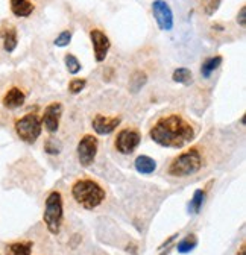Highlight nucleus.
I'll list each match as a JSON object with an SVG mask.
<instances>
[{"label": "nucleus", "mask_w": 246, "mask_h": 255, "mask_svg": "<svg viewBox=\"0 0 246 255\" xmlns=\"http://www.w3.org/2000/svg\"><path fill=\"white\" fill-rule=\"evenodd\" d=\"M195 135V128L179 114H169L158 119L149 131L153 143L167 149H181L189 144Z\"/></svg>", "instance_id": "1"}, {"label": "nucleus", "mask_w": 246, "mask_h": 255, "mask_svg": "<svg viewBox=\"0 0 246 255\" xmlns=\"http://www.w3.org/2000/svg\"><path fill=\"white\" fill-rule=\"evenodd\" d=\"M72 196L82 208L95 210L105 201L107 193L102 185L93 179H78L72 185Z\"/></svg>", "instance_id": "2"}, {"label": "nucleus", "mask_w": 246, "mask_h": 255, "mask_svg": "<svg viewBox=\"0 0 246 255\" xmlns=\"http://www.w3.org/2000/svg\"><path fill=\"white\" fill-rule=\"evenodd\" d=\"M201 169H202V155L196 147H192L172 159L167 173L175 178H186L198 173Z\"/></svg>", "instance_id": "3"}, {"label": "nucleus", "mask_w": 246, "mask_h": 255, "mask_svg": "<svg viewBox=\"0 0 246 255\" xmlns=\"http://www.w3.org/2000/svg\"><path fill=\"white\" fill-rule=\"evenodd\" d=\"M43 220L47 231L52 236H58L63 228L64 222V207H63V195L59 191H50L49 196L46 198Z\"/></svg>", "instance_id": "4"}, {"label": "nucleus", "mask_w": 246, "mask_h": 255, "mask_svg": "<svg viewBox=\"0 0 246 255\" xmlns=\"http://www.w3.org/2000/svg\"><path fill=\"white\" fill-rule=\"evenodd\" d=\"M14 128H15V132L20 137V140H23L24 143L32 144L41 135L43 123L37 114H26L15 122Z\"/></svg>", "instance_id": "5"}, {"label": "nucleus", "mask_w": 246, "mask_h": 255, "mask_svg": "<svg viewBox=\"0 0 246 255\" xmlns=\"http://www.w3.org/2000/svg\"><path fill=\"white\" fill-rule=\"evenodd\" d=\"M98 149H99V141L95 135L91 134H85L79 143H78V159H79V164L82 167H90L96 161V156H98Z\"/></svg>", "instance_id": "6"}, {"label": "nucleus", "mask_w": 246, "mask_h": 255, "mask_svg": "<svg viewBox=\"0 0 246 255\" xmlns=\"http://www.w3.org/2000/svg\"><path fill=\"white\" fill-rule=\"evenodd\" d=\"M140 143H141L140 132L126 128V129L119 131L114 146H116L117 152H120L122 155H131L132 152H135V149L140 146Z\"/></svg>", "instance_id": "7"}, {"label": "nucleus", "mask_w": 246, "mask_h": 255, "mask_svg": "<svg viewBox=\"0 0 246 255\" xmlns=\"http://www.w3.org/2000/svg\"><path fill=\"white\" fill-rule=\"evenodd\" d=\"M152 14L161 30H172L173 12L167 2H164V0H155V2L152 3Z\"/></svg>", "instance_id": "8"}, {"label": "nucleus", "mask_w": 246, "mask_h": 255, "mask_svg": "<svg viewBox=\"0 0 246 255\" xmlns=\"http://www.w3.org/2000/svg\"><path fill=\"white\" fill-rule=\"evenodd\" d=\"M90 40H91V44H93L95 59L98 62H104L111 49V41H110L108 35L101 29H93L90 32Z\"/></svg>", "instance_id": "9"}, {"label": "nucleus", "mask_w": 246, "mask_h": 255, "mask_svg": "<svg viewBox=\"0 0 246 255\" xmlns=\"http://www.w3.org/2000/svg\"><path fill=\"white\" fill-rule=\"evenodd\" d=\"M61 116H63V105L61 102H52L44 108L43 117H41V123L46 128V131L50 134H55L59 128V122H61Z\"/></svg>", "instance_id": "10"}, {"label": "nucleus", "mask_w": 246, "mask_h": 255, "mask_svg": "<svg viewBox=\"0 0 246 255\" xmlns=\"http://www.w3.org/2000/svg\"><path fill=\"white\" fill-rule=\"evenodd\" d=\"M122 117L120 116H104V114H96L91 120V126L93 131L98 135H108L117 129V126L120 125Z\"/></svg>", "instance_id": "11"}, {"label": "nucleus", "mask_w": 246, "mask_h": 255, "mask_svg": "<svg viewBox=\"0 0 246 255\" xmlns=\"http://www.w3.org/2000/svg\"><path fill=\"white\" fill-rule=\"evenodd\" d=\"M24 101H26L24 93H23L20 88L12 87V88H9V90L6 91V94H5V98H3V105H5V108H8V110H15V108L23 107Z\"/></svg>", "instance_id": "12"}, {"label": "nucleus", "mask_w": 246, "mask_h": 255, "mask_svg": "<svg viewBox=\"0 0 246 255\" xmlns=\"http://www.w3.org/2000/svg\"><path fill=\"white\" fill-rule=\"evenodd\" d=\"M134 167L140 175H150L157 169V161L153 158L147 156V155H140V156L135 158Z\"/></svg>", "instance_id": "13"}, {"label": "nucleus", "mask_w": 246, "mask_h": 255, "mask_svg": "<svg viewBox=\"0 0 246 255\" xmlns=\"http://www.w3.org/2000/svg\"><path fill=\"white\" fill-rule=\"evenodd\" d=\"M0 37L3 38V47L6 52H14L15 47H17V30L14 26L8 24L5 27H2V30H0Z\"/></svg>", "instance_id": "14"}, {"label": "nucleus", "mask_w": 246, "mask_h": 255, "mask_svg": "<svg viewBox=\"0 0 246 255\" xmlns=\"http://www.w3.org/2000/svg\"><path fill=\"white\" fill-rule=\"evenodd\" d=\"M222 61H224V59H222L221 55L207 58V59L202 62V66H201V73H202V76H204V78H210L213 72H216V70L221 67Z\"/></svg>", "instance_id": "15"}, {"label": "nucleus", "mask_w": 246, "mask_h": 255, "mask_svg": "<svg viewBox=\"0 0 246 255\" xmlns=\"http://www.w3.org/2000/svg\"><path fill=\"white\" fill-rule=\"evenodd\" d=\"M11 11L17 17H29L34 12V5L29 0H21V2H11Z\"/></svg>", "instance_id": "16"}, {"label": "nucleus", "mask_w": 246, "mask_h": 255, "mask_svg": "<svg viewBox=\"0 0 246 255\" xmlns=\"http://www.w3.org/2000/svg\"><path fill=\"white\" fill-rule=\"evenodd\" d=\"M32 243L30 242H17L6 246V255H30Z\"/></svg>", "instance_id": "17"}, {"label": "nucleus", "mask_w": 246, "mask_h": 255, "mask_svg": "<svg viewBox=\"0 0 246 255\" xmlns=\"http://www.w3.org/2000/svg\"><path fill=\"white\" fill-rule=\"evenodd\" d=\"M172 79L176 84H182V85H190L193 82V73L190 69L187 67H178L173 73H172Z\"/></svg>", "instance_id": "18"}, {"label": "nucleus", "mask_w": 246, "mask_h": 255, "mask_svg": "<svg viewBox=\"0 0 246 255\" xmlns=\"http://www.w3.org/2000/svg\"><path fill=\"white\" fill-rule=\"evenodd\" d=\"M147 82V75L141 70H137L132 73L131 79H129V91L131 93H138Z\"/></svg>", "instance_id": "19"}, {"label": "nucleus", "mask_w": 246, "mask_h": 255, "mask_svg": "<svg viewBox=\"0 0 246 255\" xmlns=\"http://www.w3.org/2000/svg\"><path fill=\"white\" fill-rule=\"evenodd\" d=\"M196 246H198V237H196L195 234H189L187 237H184V239L178 243L176 251H178L179 254H189V252H192Z\"/></svg>", "instance_id": "20"}, {"label": "nucleus", "mask_w": 246, "mask_h": 255, "mask_svg": "<svg viewBox=\"0 0 246 255\" xmlns=\"http://www.w3.org/2000/svg\"><path fill=\"white\" fill-rule=\"evenodd\" d=\"M204 201H205V191L201 190V188L196 190L193 193V198H192L190 204H189V211L192 214H198L201 211L202 205H204Z\"/></svg>", "instance_id": "21"}, {"label": "nucleus", "mask_w": 246, "mask_h": 255, "mask_svg": "<svg viewBox=\"0 0 246 255\" xmlns=\"http://www.w3.org/2000/svg\"><path fill=\"white\" fill-rule=\"evenodd\" d=\"M64 62H66V67H67V70H69L70 75H76L82 69V66H81V62L78 61V58L75 55H72V53H67L66 55Z\"/></svg>", "instance_id": "22"}, {"label": "nucleus", "mask_w": 246, "mask_h": 255, "mask_svg": "<svg viewBox=\"0 0 246 255\" xmlns=\"http://www.w3.org/2000/svg\"><path fill=\"white\" fill-rule=\"evenodd\" d=\"M221 3H222V0H204L202 6H204L205 14H207L208 17H211V15H214V14L218 12Z\"/></svg>", "instance_id": "23"}, {"label": "nucleus", "mask_w": 246, "mask_h": 255, "mask_svg": "<svg viewBox=\"0 0 246 255\" xmlns=\"http://www.w3.org/2000/svg\"><path fill=\"white\" fill-rule=\"evenodd\" d=\"M63 149V144H61L56 138H47L46 143H44V150L49 153V155H58Z\"/></svg>", "instance_id": "24"}, {"label": "nucleus", "mask_w": 246, "mask_h": 255, "mask_svg": "<svg viewBox=\"0 0 246 255\" xmlns=\"http://www.w3.org/2000/svg\"><path fill=\"white\" fill-rule=\"evenodd\" d=\"M87 85V79H82V78H75L69 82V91L72 94H79L81 91H84Z\"/></svg>", "instance_id": "25"}, {"label": "nucleus", "mask_w": 246, "mask_h": 255, "mask_svg": "<svg viewBox=\"0 0 246 255\" xmlns=\"http://www.w3.org/2000/svg\"><path fill=\"white\" fill-rule=\"evenodd\" d=\"M72 41V32L70 30H63L61 34L55 38V46L58 47H66Z\"/></svg>", "instance_id": "26"}, {"label": "nucleus", "mask_w": 246, "mask_h": 255, "mask_svg": "<svg viewBox=\"0 0 246 255\" xmlns=\"http://www.w3.org/2000/svg\"><path fill=\"white\" fill-rule=\"evenodd\" d=\"M236 20H237V23H239L242 27L246 26V6H242V8H240V11H239Z\"/></svg>", "instance_id": "27"}, {"label": "nucleus", "mask_w": 246, "mask_h": 255, "mask_svg": "<svg viewBox=\"0 0 246 255\" xmlns=\"http://www.w3.org/2000/svg\"><path fill=\"white\" fill-rule=\"evenodd\" d=\"M176 237H178V234H173V236H172V237H169V239H167V240H166V242H164V243H163V245H161L158 249H164V248H167V246H169V245H170V243H172V242H173Z\"/></svg>", "instance_id": "28"}, {"label": "nucleus", "mask_w": 246, "mask_h": 255, "mask_svg": "<svg viewBox=\"0 0 246 255\" xmlns=\"http://www.w3.org/2000/svg\"><path fill=\"white\" fill-rule=\"evenodd\" d=\"M237 255H246V248H245V245H242V248H240V251L237 252Z\"/></svg>", "instance_id": "29"}, {"label": "nucleus", "mask_w": 246, "mask_h": 255, "mask_svg": "<svg viewBox=\"0 0 246 255\" xmlns=\"http://www.w3.org/2000/svg\"><path fill=\"white\" fill-rule=\"evenodd\" d=\"M11 2H21V0H11Z\"/></svg>", "instance_id": "30"}]
</instances>
